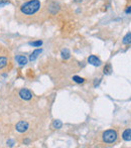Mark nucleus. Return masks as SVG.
Listing matches in <instances>:
<instances>
[{
  "mask_svg": "<svg viewBox=\"0 0 131 148\" xmlns=\"http://www.w3.org/2000/svg\"><path fill=\"white\" fill-rule=\"evenodd\" d=\"M122 42H123L124 45H129V43H131V32H128L127 34L123 37Z\"/></svg>",
  "mask_w": 131,
  "mask_h": 148,
  "instance_id": "obj_11",
  "label": "nucleus"
},
{
  "mask_svg": "<svg viewBox=\"0 0 131 148\" xmlns=\"http://www.w3.org/2000/svg\"><path fill=\"white\" fill-rule=\"evenodd\" d=\"M29 45H32V47H41V45H43V41L41 40L32 41V42H29Z\"/></svg>",
  "mask_w": 131,
  "mask_h": 148,
  "instance_id": "obj_14",
  "label": "nucleus"
},
{
  "mask_svg": "<svg viewBox=\"0 0 131 148\" xmlns=\"http://www.w3.org/2000/svg\"><path fill=\"white\" fill-rule=\"evenodd\" d=\"M62 126H63V123H62V121L60 120H55L53 122V128L55 129H60L62 128Z\"/></svg>",
  "mask_w": 131,
  "mask_h": 148,
  "instance_id": "obj_12",
  "label": "nucleus"
},
{
  "mask_svg": "<svg viewBox=\"0 0 131 148\" xmlns=\"http://www.w3.org/2000/svg\"><path fill=\"white\" fill-rule=\"evenodd\" d=\"M125 12H126V13H131V6H129V7L125 10Z\"/></svg>",
  "mask_w": 131,
  "mask_h": 148,
  "instance_id": "obj_18",
  "label": "nucleus"
},
{
  "mask_svg": "<svg viewBox=\"0 0 131 148\" xmlns=\"http://www.w3.org/2000/svg\"><path fill=\"white\" fill-rule=\"evenodd\" d=\"M41 51H43V49H35V51H33L32 55L29 56V60H30V62H34V60L38 58V56L41 53Z\"/></svg>",
  "mask_w": 131,
  "mask_h": 148,
  "instance_id": "obj_7",
  "label": "nucleus"
},
{
  "mask_svg": "<svg viewBox=\"0 0 131 148\" xmlns=\"http://www.w3.org/2000/svg\"><path fill=\"white\" fill-rule=\"evenodd\" d=\"M28 127H29L28 126V123L26 122V121H23V120L19 121V122L15 125L16 131H18V132H20V133L26 132V131L28 130Z\"/></svg>",
  "mask_w": 131,
  "mask_h": 148,
  "instance_id": "obj_4",
  "label": "nucleus"
},
{
  "mask_svg": "<svg viewBox=\"0 0 131 148\" xmlns=\"http://www.w3.org/2000/svg\"><path fill=\"white\" fill-rule=\"evenodd\" d=\"M13 144H14L13 140H8L7 141V145H9V146H13Z\"/></svg>",
  "mask_w": 131,
  "mask_h": 148,
  "instance_id": "obj_17",
  "label": "nucleus"
},
{
  "mask_svg": "<svg viewBox=\"0 0 131 148\" xmlns=\"http://www.w3.org/2000/svg\"><path fill=\"white\" fill-rule=\"evenodd\" d=\"M70 57H71V53L68 49H65L62 51V58H63L64 60H69Z\"/></svg>",
  "mask_w": 131,
  "mask_h": 148,
  "instance_id": "obj_10",
  "label": "nucleus"
},
{
  "mask_svg": "<svg viewBox=\"0 0 131 148\" xmlns=\"http://www.w3.org/2000/svg\"><path fill=\"white\" fill-rule=\"evenodd\" d=\"M73 81H74L75 83H77V84H82V83H84V79L81 78V77H78V76L73 77Z\"/></svg>",
  "mask_w": 131,
  "mask_h": 148,
  "instance_id": "obj_13",
  "label": "nucleus"
},
{
  "mask_svg": "<svg viewBox=\"0 0 131 148\" xmlns=\"http://www.w3.org/2000/svg\"><path fill=\"white\" fill-rule=\"evenodd\" d=\"M15 60L17 62V64H19V66H25L28 62V60L26 59V57H24V56H16Z\"/></svg>",
  "mask_w": 131,
  "mask_h": 148,
  "instance_id": "obj_6",
  "label": "nucleus"
},
{
  "mask_svg": "<svg viewBox=\"0 0 131 148\" xmlns=\"http://www.w3.org/2000/svg\"><path fill=\"white\" fill-rule=\"evenodd\" d=\"M88 62L95 66H100L102 64V62L96 57V56H90V57L88 58Z\"/></svg>",
  "mask_w": 131,
  "mask_h": 148,
  "instance_id": "obj_5",
  "label": "nucleus"
},
{
  "mask_svg": "<svg viewBox=\"0 0 131 148\" xmlns=\"http://www.w3.org/2000/svg\"><path fill=\"white\" fill-rule=\"evenodd\" d=\"M8 66V59L3 56H0V70L5 69Z\"/></svg>",
  "mask_w": 131,
  "mask_h": 148,
  "instance_id": "obj_8",
  "label": "nucleus"
},
{
  "mask_svg": "<svg viewBox=\"0 0 131 148\" xmlns=\"http://www.w3.org/2000/svg\"><path fill=\"white\" fill-rule=\"evenodd\" d=\"M75 1H76V2H81L82 0H75Z\"/></svg>",
  "mask_w": 131,
  "mask_h": 148,
  "instance_id": "obj_19",
  "label": "nucleus"
},
{
  "mask_svg": "<svg viewBox=\"0 0 131 148\" xmlns=\"http://www.w3.org/2000/svg\"><path fill=\"white\" fill-rule=\"evenodd\" d=\"M9 2H10V0H0V8L3 7V6H5V5H7Z\"/></svg>",
  "mask_w": 131,
  "mask_h": 148,
  "instance_id": "obj_16",
  "label": "nucleus"
},
{
  "mask_svg": "<svg viewBox=\"0 0 131 148\" xmlns=\"http://www.w3.org/2000/svg\"><path fill=\"white\" fill-rule=\"evenodd\" d=\"M18 95L24 101H29V100L32 99V93L27 89H21L19 91V93H18Z\"/></svg>",
  "mask_w": 131,
  "mask_h": 148,
  "instance_id": "obj_3",
  "label": "nucleus"
},
{
  "mask_svg": "<svg viewBox=\"0 0 131 148\" xmlns=\"http://www.w3.org/2000/svg\"><path fill=\"white\" fill-rule=\"evenodd\" d=\"M111 66L110 64H107V66L104 68V74H110V72H111Z\"/></svg>",
  "mask_w": 131,
  "mask_h": 148,
  "instance_id": "obj_15",
  "label": "nucleus"
},
{
  "mask_svg": "<svg viewBox=\"0 0 131 148\" xmlns=\"http://www.w3.org/2000/svg\"><path fill=\"white\" fill-rule=\"evenodd\" d=\"M102 139L105 143H114L117 140V132L113 129L106 130L102 134Z\"/></svg>",
  "mask_w": 131,
  "mask_h": 148,
  "instance_id": "obj_2",
  "label": "nucleus"
},
{
  "mask_svg": "<svg viewBox=\"0 0 131 148\" xmlns=\"http://www.w3.org/2000/svg\"><path fill=\"white\" fill-rule=\"evenodd\" d=\"M122 138L125 141H131V129H126L122 134Z\"/></svg>",
  "mask_w": 131,
  "mask_h": 148,
  "instance_id": "obj_9",
  "label": "nucleus"
},
{
  "mask_svg": "<svg viewBox=\"0 0 131 148\" xmlns=\"http://www.w3.org/2000/svg\"><path fill=\"white\" fill-rule=\"evenodd\" d=\"M40 1L39 0H29V1L23 3L20 6L19 10L21 12V14L27 16L34 15L39 9H40Z\"/></svg>",
  "mask_w": 131,
  "mask_h": 148,
  "instance_id": "obj_1",
  "label": "nucleus"
}]
</instances>
